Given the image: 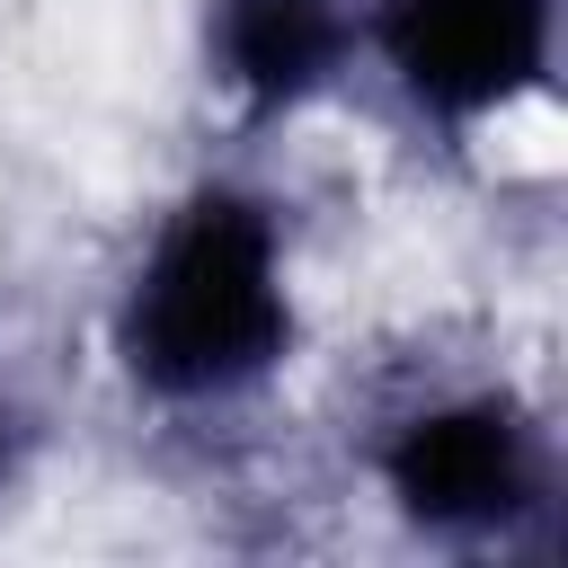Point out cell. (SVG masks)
<instances>
[{
	"label": "cell",
	"mask_w": 568,
	"mask_h": 568,
	"mask_svg": "<svg viewBox=\"0 0 568 568\" xmlns=\"http://www.w3.org/2000/svg\"><path fill=\"white\" fill-rule=\"evenodd\" d=\"M302 337H311L302 231L284 195L248 169L178 178L133 231L98 311L115 390L178 426L257 408L302 364Z\"/></svg>",
	"instance_id": "6da1fadb"
},
{
	"label": "cell",
	"mask_w": 568,
	"mask_h": 568,
	"mask_svg": "<svg viewBox=\"0 0 568 568\" xmlns=\"http://www.w3.org/2000/svg\"><path fill=\"white\" fill-rule=\"evenodd\" d=\"M373 506L426 550H532L559 515V426L506 373H453L364 426Z\"/></svg>",
	"instance_id": "7a4b0ae2"
},
{
	"label": "cell",
	"mask_w": 568,
	"mask_h": 568,
	"mask_svg": "<svg viewBox=\"0 0 568 568\" xmlns=\"http://www.w3.org/2000/svg\"><path fill=\"white\" fill-rule=\"evenodd\" d=\"M364 71L444 151L506 133L559 80V0H364Z\"/></svg>",
	"instance_id": "3957f363"
},
{
	"label": "cell",
	"mask_w": 568,
	"mask_h": 568,
	"mask_svg": "<svg viewBox=\"0 0 568 568\" xmlns=\"http://www.w3.org/2000/svg\"><path fill=\"white\" fill-rule=\"evenodd\" d=\"M195 71L240 133L302 124L364 71V0H195Z\"/></svg>",
	"instance_id": "277c9868"
},
{
	"label": "cell",
	"mask_w": 568,
	"mask_h": 568,
	"mask_svg": "<svg viewBox=\"0 0 568 568\" xmlns=\"http://www.w3.org/2000/svg\"><path fill=\"white\" fill-rule=\"evenodd\" d=\"M27 470H36V408H27V390L0 373V497H18Z\"/></svg>",
	"instance_id": "5b68a950"
}]
</instances>
